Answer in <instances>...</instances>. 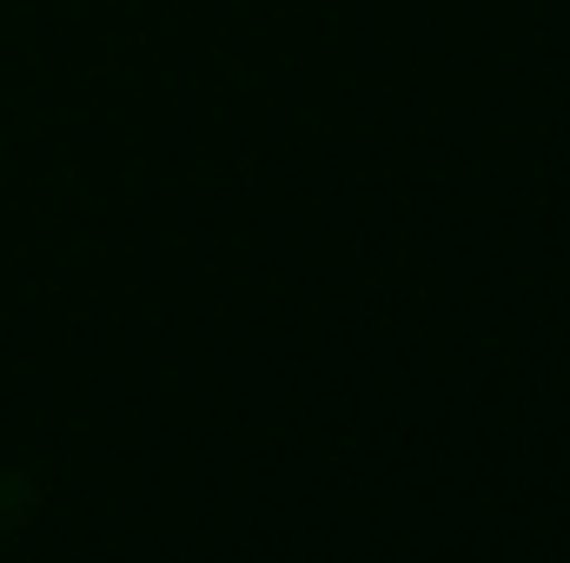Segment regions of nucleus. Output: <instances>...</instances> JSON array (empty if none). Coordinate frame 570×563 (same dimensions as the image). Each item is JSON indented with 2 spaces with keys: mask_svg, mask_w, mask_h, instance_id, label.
Instances as JSON below:
<instances>
[]
</instances>
